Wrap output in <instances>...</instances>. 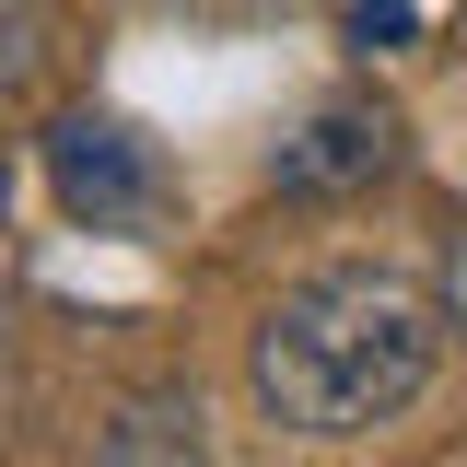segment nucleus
I'll return each mask as SVG.
<instances>
[{
    "label": "nucleus",
    "mask_w": 467,
    "mask_h": 467,
    "mask_svg": "<svg viewBox=\"0 0 467 467\" xmlns=\"http://www.w3.org/2000/svg\"><path fill=\"white\" fill-rule=\"evenodd\" d=\"M187 12H223V0H187Z\"/></svg>",
    "instance_id": "0eeeda50"
},
{
    "label": "nucleus",
    "mask_w": 467,
    "mask_h": 467,
    "mask_svg": "<svg viewBox=\"0 0 467 467\" xmlns=\"http://www.w3.org/2000/svg\"><path fill=\"white\" fill-rule=\"evenodd\" d=\"M432 304H444V339L467 350V223L444 234V269H432Z\"/></svg>",
    "instance_id": "39448f33"
},
{
    "label": "nucleus",
    "mask_w": 467,
    "mask_h": 467,
    "mask_svg": "<svg viewBox=\"0 0 467 467\" xmlns=\"http://www.w3.org/2000/svg\"><path fill=\"white\" fill-rule=\"evenodd\" d=\"M36 175H47V199L70 211L82 234H140L164 211V164H152V140L129 129V117H94L70 106L36 129Z\"/></svg>",
    "instance_id": "f03ea898"
},
{
    "label": "nucleus",
    "mask_w": 467,
    "mask_h": 467,
    "mask_svg": "<svg viewBox=\"0 0 467 467\" xmlns=\"http://www.w3.org/2000/svg\"><path fill=\"white\" fill-rule=\"evenodd\" d=\"M444 362V304H420V281L398 269H304V281L257 316L245 339V398L269 432H304V444H350V432H386L420 409Z\"/></svg>",
    "instance_id": "f257e3e1"
},
{
    "label": "nucleus",
    "mask_w": 467,
    "mask_h": 467,
    "mask_svg": "<svg viewBox=\"0 0 467 467\" xmlns=\"http://www.w3.org/2000/svg\"><path fill=\"white\" fill-rule=\"evenodd\" d=\"M350 36L374 47V36H409V0H350Z\"/></svg>",
    "instance_id": "423d86ee"
},
{
    "label": "nucleus",
    "mask_w": 467,
    "mask_h": 467,
    "mask_svg": "<svg viewBox=\"0 0 467 467\" xmlns=\"http://www.w3.org/2000/svg\"><path fill=\"white\" fill-rule=\"evenodd\" d=\"M94 467H199V398L187 386H140L94 432Z\"/></svg>",
    "instance_id": "20e7f679"
},
{
    "label": "nucleus",
    "mask_w": 467,
    "mask_h": 467,
    "mask_svg": "<svg viewBox=\"0 0 467 467\" xmlns=\"http://www.w3.org/2000/svg\"><path fill=\"white\" fill-rule=\"evenodd\" d=\"M409 164V117L386 94H327V106L292 117V140L269 152V187L281 199H362Z\"/></svg>",
    "instance_id": "7ed1b4c3"
}]
</instances>
